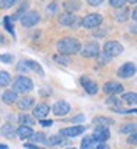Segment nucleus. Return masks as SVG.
Instances as JSON below:
<instances>
[{
  "label": "nucleus",
  "mask_w": 137,
  "mask_h": 149,
  "mask_svg": "<svg viewBox=\"0 0 137 149\" xmlns=\"http://www.w3.org/2000/svg\"><path fill=\"white\" fill-rule=\"evenodd\" d=\"M2 99H3V102L5 103H13L18 97H16V92L15 90H6L5 93H3V96H2Z\"/></svg>",
  "instance_id": "obj_21"
},
{
  "label": "nucleus",
  "mask_w": 137,
  "mask_h": 149,
  "mask_svg": "<svg viewBox=\"0 0 137 149\" xmlns=\"http://www.w3.org/2000/svg\"><path fill=\"white\" fill-rule=\"evenodd\" d=\"M122 90H124L122 84L117 83V81H109L103 86V92L108 93V95H117V93H121Z\"/></svg>",
  "instance_id": "obj_10"
},
{
  "label": "nucleus",
  "mask_w": 137,
  "mask_h": 149,
  "mask_svg": "<svg viewBox=\"0 0 137 149\" xmlns=\"http://www.w3.org/2000/svg\"><path fill=\"white\" fill-rule=\"evenodd\" d=\"M84 130H86V129H84L83 125H72V127H66V129H62L59 134L63 136V137H77V136L83 134Z\"/></svg>",
  "instance_id": "obj_6"
},
{
  "label": "nucleus",
  "mask_w": 137,
  "mask_h": 149,
  "mask_svg": "<svg viewBox=\"0 0 137 149\" xmlns=\"http://www.w3.org/2000/svg\"><path fill=\"white\" fill-rule=\"evenodd\" d=\"M58 50L62 55H74L81 50V45L77 38L66 37V38H62L58 43Z\"/></svg>",
  "instance_id": "obj_1"
},
{
  "label": "nucleus",
  "mask_w": 137,
  "mask_h": 149,
  "mask_svg": "<svg viewBox=\"0 0 137 149\" xmlns=\"http://www.w3.org/2000/svg\"><path fill=\"white\" fill-rule=\"evenodd\" d=\"M97 145H96V140L93 136H86L83 140H81V149H95Z\"/></svg>",
  "instance_id": "obj_17"
},
{
  "label": "nucleus",
  "mask_w": 137,
  "mask_h": 149,
  "mask_svg": "<svg viewBox=\"0 0 137 149\" xmlns=\"http://www.w3.org/2000/svg\"><path fill=\"white\" fill-rule=\"evenodd\" d=\"M96 149H108V148H106V145H105V143H100V145H97V146H96Z\"/></svg>",
  "instance_id": "obj_45"
},
{
  "label": "nucleus",
  "mask_w": 137,
  "mask_h": 149,
  "mask_svg": "<svg viewBox=\"0 0 137 149\" xmlns=\"http://www.w3.org/2000/svg\"><path fill=\"white\" fill-rule=\"evenodd\" d=\"M102 21H103L102 15H99V13H90V15H87L83 19L81 24H83L84 28H96V27H99L102 24Z\"/></svg>",
  "instance_id": "obj_4"
},
{
  "label": "nucleus",
  "mask_w": 137,
  "mask_h": 149,
  "mask_svg": "<svg viewBox=\"0 0 137 149\" xmlns=\"http://www.w3.org/2000/svg\"><path fill=\"white\" fill-rule=\"evenodd\" d=\"M3 24H5V28H6L12 36H15V31H13V25H12V19H10V16H5Z\"/></svg>",
  "instance_id": "obj_29"
},
{
  "label": "nucleus",
  "mask_w": 137,
  "mask_h": 149,
  "mask_svg": "<svg viewBox=\"0 0 137 149\" xmlns=\"http://www.w3.org/2000/svg\"><path fill=\"white\" fill-rule=\"evenodd\" d=\"M63 6H65V9H66V10H70V13H71L72 10H78V9H80L78 3H70V2H66Z\"/></svg>",
  "instance_id": "obj_34"
},
{
  "label": "nucleus",
  "mask_w": 137,
  "mask_h": 149,
  "mask_svg": "<svg viewBox=\"0 0 137 149\" xmlns=\"http://www.w3.org/2000/svg\"><path fill=\"white\" fill-rule=\"evenodd\" d=\"M88 2V5H91V6H99L102 2H105V0H87Z\"/></svg>",
  "instance_id": "obj_39"
},
{
  "label": "nucleus",
  "mask_w": 137,
  "mask_h": 149,
  "mask_svg": "<svg viewBox=\"0 0 137 149\" xmlns=\"http://www.w3.org/2000/svg\"><path fill=\"white\" fill-rule=\"evenodd\" d=\"M53 112H55V115H58V117H63V115H66L68 112L71 111V105L68 103L66 100H58L55 105H53Z\"/></svg>",
  "instance_id": "obj_7"
},
{
  "label": "nucleus",
  "mask_w": 137,
  "mask_h": 149,
  "mask_svg": "<svg viewBox=\"0 0 137 149\" xmlns=\"http://www.w3.org/2000/svg\"><path fill=\"white\" fill-rule=\"evenodd\" d=\"M24 63L27 65V68H28V71L31 70V71H35L38 75H43V70L40 68V65L35 62V61H24Z\"/></svg>",
  "instance_id": "obj_22"
},
{
  "label": "nucleus",
  "mask_w": 137,
  "mask_h": 149,
  "mask_svg": "<svg viewBox=\"0 0 137 149\" xmlns=\"http://www.w3.org/2000/svg\"><path fill=\"white\" fill-rule=\"evenodd\" d=\"M34 143H43V145H47V139H46V136L43 133H34L31 137H30Z\"/></svg>",
  "instance_id": "obj_25"
},
{
  "label": "nucleus",
  "mask_w": 137,
  "mask_h": 149,
  "mask_svg": "<svg viewBox=\"0 0 137 149\" xmlns=\"http://www.w3.org/2000/svg\"><path fill=\"white\" fill-rule=\"evenodd\" d=\"M109 136H111V133H109V130H108V127H96V130H95V133H93L95 140H96V142H100V143H103L105 140H108Z\"/></svg>",
  "instance_id": "obj_12"
},
{
  "label": "nucleus",
  "mask_w": 137,
  "mask_h": 149,
  "mask_svg": "<svg viewBox=\"0 0 137 149\" xmlns=\"http://www.w3.org/2000/svg\"><path fill=\"white\" fill-rule=\"evenodd\" d=\"M24 146H25L27 149H40V148H38V146H35L34 143H25Z\"/></svg>",
  "instance_id": "obj_40"
},
{
  "label": "nucleus",
  "mask_w": 137,
  "mask_h": 149,
  "mask_svg": "<svg viewBox=\"0 0 137 149\" xmlns=\"http://www.w3.org/2000/svg\"><path fill=\"white\" fill-rule=\"evenodd\" d=\"M62 143H63V136H61V134L52 136L47 139V145H50V146H56V145H62Z\"/></svg>",
  "instance_id": "obj_28"
},
{
  "label": "nucleus",
  "mask_w": 137,
  "mask_h": 149,
  "mask_svg": "<svg viewBox=\"0 0 137 149\" xmlns=\"http://www.w3.org/2000/svg\"><path fill=\"white\" fill-rule=\"evenodd\" d=\"M0 43H3V36L0 34Z\"/></svg>",
  "instance_id": "obj_48"
},
{
  "label": "nucleus",
  "mask_w": 137,
  "mask_h": 149,
  "mask_svg": "<svg viewBox=\"0 0 137 149\" xmlns=\"http://www.w3.org/2000/svg\"><path fill=\"white\" fill-rule=\"evenodd\" d=\"M83 120H84V115H78L72 120V123H78V121H83Z\"/></svg>",
  "instance_id": "obj_41"
},
{
  "label": "nucleus",
  "mask_w": 137,
  "mask_h": 149,
  "mask_svg": "<svg viewBox=\"0 0 137 149\" xmlns=\"http://www.w3.org/2000/svg\"><path fill=\"white\" fill-rule=\"evenodd\" d=\"M19 123H21V125H28V127H31V125L34 124V120H33V117H30V115L21 114V115H19Z\"/></svg>",
  "instance_id": "obj_26"
},
{
  "label": "nucleus",
  "mask_w": 137,
  "mask_h": 149,
  "mask_svg": "<svg viewBox=\"0 0 137 149\" xmlns=\"http://www.w3.org/2000/svg\"><path fill=\"white\" fill-rule=\"evenodd\" d=\"M97 59H99V63H100V65H103V63H106V62L111 59V56H109V55H106L105 52H102V53H99V55H97Z\"/></svg>",
  "instance_id": "obj_33"
},
{
  "label": "nucleus",
  "mask_w": 137,
  "mask_h": 149,
  "mask_svg": "<svg viewBox=\"0 0 137 149\" xmlns=\"http://www.w3.org/2000/svg\"><path fill=\"white\" fill-rule=\"evenodd\" d=\"M120 132H121L122 134H131V133L137 132V123H128V124H124L121 129H120Z\"/></svg>",
  "instance_id": "obj_20"
},
{
  "label": "nucleus",
  "mask_w": 137,
  "mask_h": 149,
  "mask_svg": "<svg viewBox=\"0 0 137 149\" xmlns=\"http://www.w3.org/2000/svg\"><path fill=\"white\" fill-rule=\"evenodd\" d=\"M122 100L128 105H136L137 103V93H133V92H128V93H124L122 95Z\"/></svg>",
  "instance_id": "obj_23"
},
{
  "label": "nucleus",
  "mask_w": 137,
  "mask_h": 149,
  "mask_svg": "<svg viewBox=\"0 0 137 149\" xmlns=\"http://www.w3.org/2000/svg\"><path fill=\"white\" fill-rule=\"evenodd\" d=\"M99 43L97 41H90V43H87L83 49H81V55L84 58H96L100 52H99Z\"/></svg>",
  "instance_id": "obj_5"
},
{
  "label": "nucleus",
  "mask_w": 137,
  "mask_h": 149,
  "mask_svg": "<svg viewBox=\"0 0 137 149\" xmlns=\"http://www.w3.org/2000/svg\"><path fill=\"white\" fill-rule=\"evenodd\" d=\"M0 149H9L6 145H0Z\"/></svg>",
  "instance_id": "obj_46"
},
{
  "label": "nucleus",
  "mask_w": 137,
  "mask_h": 149,
  "mask_svg": "<svg viewBox=\"0 0 137 149\" xmlns=\"http://www.w3.org/2000/svg\"><path fill=\"white\" fill-rule=\"evenodd\" d=\"M49 112H50V108H49L47 103H38L35 108H34V111H33V115H34L35 118L44 120V117L47 115Z\"/></svg>",
  "instance_id": "obj_13"
},
{
  "label": "nucleus",
  "mask_w": 137,
  "mask_h": 149,
  "mask_svg": "<svg viewBox=\"0 0 137 149\" xmlns=\"http://www.w3.org/2000/svg\"><path fill=\"white\" fill-rule=\"evenodd\" d=\"M106 103H108V105H113V106H118V105H120V100H118L117 97L112 96V97H108Z\"/></svg>",
  "instance_id": "obj_36"
},
{
  "label": "nucleus",
  "mask_w": 137,
  "mask_h": 149,
  "mask_svg": "<svg viewBox=\"0 0 137 149\" xmlns=\"http://www.w3.org/2000/svg\"><path fill=\"white\" fill-rule=\"evenodd\" d=\"M52 120H40V124L43 125V127H50L52 125Z\"/></svg>",
  "instance_id": "obj_38"
},
{
  "label": "nucleus",
  "mask_w": 137,
  "mask_h": 149,
  "mask_svg": "<svg viewBox=\"0 0 137 149\" xmlns=\"http://www.w3.org/2000/svg\"><path fill=\"white\" fill-rule=\"evenodd\" d=\"M40 21V15L37 12H28L25 15H22L21 18V24L24 27H34Z\"/></svg>",
  "instance_id": "obj_8"
},
{
  "label": "nucleus",
  "mask_w": 137,
  "mask_h": 149,
  "mask_svg": "<svg viewBox=\"0 0 137 149\" xmlns=\"http://www.w3.org/2000/svg\"><path fill=\"white\" fill-rule=\"evenodd\" d=\"M130 31H131V33H134V34H137V24L131 25V27H130Z\"/></svg>",
  "instance_id": "obj_42"
},
{
  "label": "nucleus",
  "mask_w": 137,
  "mask_h": 149,
  "mask_svg": "<svg viewBox=\"0 0 137 149\" xmlns=\"http://www.w3.org/2000/svg\"><path fill=\"white\" fill-rule=\"evenodd\" d=\"M127 2H130V3H137V0H127Z\"/></svg>",
  "instance_id": "obj_47"
},
{
  "label": "nucleus",
  "mask_w": 137,
  "mask_h": 149,
  "mask_svg": "<svg viewBox=\"0 0 137 149\" xmlns=\"http://www.w3.org/2000/svg\"><path fill=\"white\" fill-rule=\"evenodd\" d=\"M81 86L84 87V90L88 93V95H96L97 93V84L95 81H91L90 78L87 77H81Z\"/></svg>",
  "instance_id": "obj_11"
},
{
  "label": "nucleus",
  "mask_w": 137,
  "mask_h": 149,
  "mask_svg": "<svg viewBox=\"0 0 137 149\" xmlns=\"http://www.w3.org/2000/svg\"><path fill=\"white\" fill-rule=\"evenodd\" d=\"M33 105H34V99L30 97V96H25V97H22V99L18 100V106H19V109H22V111L30 109Z\"/></svg>",
  "instance_id": "obj_16"
},
{
  "label": "nucleus",
  "mask_w": 137,
  "mask_h": 149,
  "mask_svg": "<svg viewBox=\"0 0 137 149\" xmlns=\"http://www.w3.org/2000/svg\"><path fill=\"white\" fill-rule=\"evenodd\" d=\"M16 3V0H0V9H9Z\"/></svg>",
  "instance_id": "obj_31"
},
{
  "label": "nucleus",
  "mask_w": 137,
  "mask_h": 149,
  "mask_svg": "<svg viewBox=\"0 0 137 149\" xmlns=\"http://www.w3.org/2000/svg\"><path fill=\"white\" fill-rule=\"evenodd\" d=\"M10 83V75L6 71H0V87H5Z\"/></svg>",
  "instance_id": "obj_27"
},
{
  "label": "nucleus",
  "mask_w": 137,
  "mask_h": 149,
  "mask_svg": "<svg viewBox=\"0 0 137 149\" xmlns=\"http://www.w3.org/2000/svg\"><path fill=\"white\" fill-rule=\"evenodd\" d=\"M55 10H56V3H52L49 6V12H55Z\"/></svg>",
  "instance_id": "obj_43"
},
{
  "label": "nucleus",
  "mask_w": 137,
  "mask_h": 149,
  "mask_svg": "<svg viewBox=\"0 0 137 149\" xmlns=\"http://www.w3.org/2000/svg\"><path fill=\"white\" fill-rule=\"evenodd\" d=\"M127 16H128V9H122V12H118L117 15H115V19L118 21V22H124V21L127 19Z\"/></svg>",
  "instance_id": "obj_30"
},
{
  "label": "nucleus",
  "mask_w": 137,
  "mask_h": 149,
  "mask_svg": "<svg viewBox=\"0 0 137 149\" xmlns=\"http://www.w3.org/2000/svg\"><path fill=\"white\" fill-rule=\"evenodd\" d=\"M33 87H34L33 81L28 77H24V75H19L13 83V90L19 92V93H28V92L33 90Z\"/></svg>",
  "instance_id": "obj_2"
},
{
  "label": "nucleus",
  "mask_w": 137,
  "mask_h": 149,
  "mask_svg": "<svg viewBox=\"0 0 137 149\" xmlns=\"http://www.w3.org/2000/svg\"><path fill=\"white\" fill-rule=\"evenodd\" d=\"M53 61L58 62V63H61V65H70V63H71V61H70V58H68V55H62V53L55 55V56H53Z\"/></svg>",
  "instance_id": "obj_24"
},
{
  "label": "nucleus",
  "mask_w": 137,
  "mask_h": 149,
  "mask_svg": "<svg viewBox=\"0 0 137 149\" xmlns=\"http://www.w3.org/2000/svg\"><path fill=\"white\" fill-rule=\"evenodd\" d=\"M68 149H74V148H68Z\"/></svg>",
  "instance_id": "obj_49"
},
{
  "label": "nucleus",
  "mask_w": 137,
  "mask_h": 149,
  "mask_svg": "<svg viewBox=\"0 0 137 149\" xmlns=\"http://www.w3.org/2000/svg\"><path fill=\"white\" fill-rule=\"evenodd\" d=\"M133 19L134 21H137V6L134 8V10H133Z\"/></svg>",
  "instance_id": "obj_44"
},
{
  "label": "nucleus",
  "mask_w": 137,
  "mask_h": 149,
  "mask_svg": "<svg viewBox=\"0 0 137 149\" xmlns=\"http://www.w3.org/2000/svg\"><path fill=\"white\" fill-rule=\"evenodd\" d=\"M128 142H130V143H134V145H137V132H134V133H131V134H130V137H128Z\"/></svg>",
  "instance_id": "obj_37"
},
{
  "label": "nucleus",
  "mask_w": 137,
  "mask_h": 149,
  "mask_svg": "<svg viewBox=\"0 0 137 149\" xmlns=\"http://www.w3.org/2000/svg\"><path fill=\"white\" fill-rule=\"evenodd\" d=\"M0 133H2V136L3 137H6V139H13L15 137V134H16V130L13 129V125L12 124H5L2 129H0Z\"/></svg>",
  "instance_id": "obj_15"
},
{
  "label": "nucleus",
  "mask_w": 137,
  "mask_h": 149,
  "mask_svg": "<svg viewBox=\"0 0 137 149\" xmlns=\"http://www.w3.org/2000/svg\"><path fill=\"white\" fill-rule=\"evenodd\" d=\"M127 0H109V3L112 8H124Z\"/></svg>",
  "instance_id": "obj_32"
},
{
  "label": "nucleus",
  "mask_w": 137,
  "mask_h": 149,
  "mask_svg": "<svg viewBox=\"0 0 137 149\" xmlns=\"http://www.w3.org/2000/svg\"><path fill=\"white\" fill-rule=\"evenodd\" d=\"M93 123H95L96 127H109L113 123V120L112 118H108V117H97V118L93 120Z\"/></svg>",
  "instance_id": "obj_18"
},
{
  "label": "nucleus",
  "mask_w": 137,
  "mask_h": 149,
  "mask_svg": "<svg viewBox=\"0 0 137 149\" xmlns=\"http://www.w3.org/2000/svg\"><path fill=\"white\" fill-rule=\"evenodd\" d=\"M16 134H18V137L19 139H30L33 134H34V132H33V129L31 127H28V125H21L19 129L16 130Z\"/></svg>",
  "instance_id": "obj_14"
},
{
  "label": "nucleus",
  "mask_w": 137,
  "mask_h": 149,
  "mask_svg": "<svg viewBox=\"0 0 137 149\" xmlns=\"http://www.w3.org/2000/svg\"><path fill=\"white\" fill-rule=\"evenodd\" d=\"M0 61L5 62V63H10L13 61V56L12 55H0Z\"/></svg>",
  "instance_id": "obj_35"
},
{
  "label": "nucleus",
  "mask_w": 137,
  "mask_h": 149,
  "mask_svg": "<svg viewBox=\"0 0 137 149\" xmlns=\"http://www.w3.org/2000/svg\"><path fill=\"white\" fill-rule=\"evenodd\" d=\"M59 22L62 25H72L75 22V16L72 13H63L59 16Z\"/></svg>",
  "instance_id": "obj_19"
},
{
  "label": "nucleus",
  "mask_w": 137,
  "mask_h": 149,
  "mask_svg": "<svg viewBox=\"0 0 137 149\" xmlns=\"http://www.w3.org/2000/svg\"><path fill=\"white\" fill-rule=\"evenodd\" d=\"M103 52L112 58V56L121 55L124 52V47H122L121 43H118V41H106L105 46H103Z\"/></svg>",
  "instance_id": "obj_3"
},
{
  "label": "nucleus",
  "mask_w": 137,
  "mask_h": 149,
  "mask_svg": "<svg viewBox=\"0 0 137 149\" xmlns=\"http://www.w3.org/2000/svg\"><path fill=\"white\" fill-rule=\"evenodd\" d=\"M136 71H137V68H136L134 63L127 62V63H124V65L118 70V75L121 78H130V77H133L136 74Z\"/></svg>",
  "instance_id": "obj_9"
}]
</instances>
